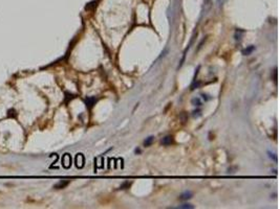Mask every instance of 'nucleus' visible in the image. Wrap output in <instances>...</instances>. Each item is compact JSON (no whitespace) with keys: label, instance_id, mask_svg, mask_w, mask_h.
<instances>
[{"label":"nucleus","instance_id":"f257e3e1","mask_svg":"<svg viewBox=\"0 0 280 209\" xmlns=\"http://www.w3.org/2000/svg\"><path fill=\"white\" fill-rule=\"evenodd\" d=\"M62 165L64 168H69L71 165V156L69 154H64L62 157Z\"/></svg>","mask_w":280,"mask_h":209},{"label":"nucleus","instance_id":"f03ea898","mask_svg":"<svg viewBox=\"0 0 280 209\" xmlns=\"http://www.w3.org/2000/svg\"><path fill=\"white\" fill-rule=\"evenodd\" d=\"M85 160H84V156L83 154H78L76 156V166L78 168H82L84 166Z\"/></svg>","mask_w":280,"mask_h":209},{"label":"nucleus","instance_id":"7ed1b4c3","mask_svg":"<svg viewBox=\"0 0 280 209\" xmlns=\"http://www.w3.org/2000/svg\"><path fill=\"white\" fill-rule=\"evenodd\" d=\"M68 184H69V181H67V180H61V181L58 182L54 187L56 188V189H62V188L66 187Z\"/></svg>","mask_w":280,"mask_h":209},{"label":"nucleus","instance_id":"20e7f679","mask_svg":"<svg viewBox=\"0 0 280 209\" xmlns=\"http://www.w3.org/2000/svg\"><path fill=\"white\" fill-rule=\"evenodd\" d=\"M95 103H96V98H95V97H93V96H91V97H87V98L85 99V104H86V106H87L88 108L93 107V106L95 105Z\"/></svg>","mask_w":280,"mask_h":209},{"label":"nucleus","instance_id":"39448f33","mask_svg":"<svg viewBox=\"0 0 280 209\" xmlns=\"http://www.w3.org/2000/svg\"><path fill=\"white\" fill-rule=\"evenodd\" d=\"M172 142H173V137L170 136V135H168V136H166V137H164V138L162 139V144L165 145V146L170 145Z\"/></svg>","mask_w":280,"mask_h":209},{"label":"nucleus","instance_id":"423d86ee","mask_svg":"<svg viewBox=\"0 0 280 209\" xmlns=\"http://www.w3.org/2000/svg\"><path fill=\"white\" fill-rule=\"evenodd\" d=\"M254 50H255V46H254V45H251V46L247 47V48L245 49V50L242 51V54H245V55H249V54L252 53Z\"/></svg>","mask_w":280,"mask_h":209},{"label":"nucleus","instance_id":"0eeeda50","mask_svg":"<svg viewBox=\"0 0 280 209\" xmlns=\"http://www.w3.org/2000/svg\"><path fill=\"white\" fill-rule=\"evenodd\" d=\"M191 198H192V192L191 191H186L182 194H180V197H179L180 200H189V199H191Z\"/></svg>","mask_w":280,"mask_h":209},{"label":"nucleus","instance_id":"6e6552de","mask_svg":"<svg viewBox=\"0 0 280 209\" xmlns=\"http://www.w3.org/2000/svg\"><path fill=\"white\" fill-rule=\"evenodd\" d=\"M191 103H192V105L193 106H196V107H200L201 105H202V103H201V101H200V98H198V97H194L191 101Z\"/></svg>","mask_w":280,"mask_h":209},{"label":"nucleus","instance_id":"1a4fd4ad","mask_svg":"<svg viewBox=\"0 0 280 209\" xmlns=\"http://www.w3.org/2000/svg\"><path fill=\"white\" fill-rule=\"evenodd\" d=\"M153 141H154V137H153V136H150V137L146 138V140L144 141V145H145V146H150V145L152 144Z\"/></svg>","mask_w":280,"mask_h":209},{"label":"nucleus","instance_id":"9d476101","mask_svg":"<svg viewBox=\"0 0 280 209\" xmlns=\"http://www.w3.org/2000/svg\"><path fill=\"white\" fill-rule=\"evenodd\" d=\"M17 116V112L15 109H9V110L7 111V117L8 118H15Z\"/></svg>","mask_w":280,"mask_h":209},{"label":"nucleus","instance_id":"9b49d317","mask_svg":"<svg viewBox=\"0 0 280 209\" xmlns=\"http://www.w3.org/2000/svg\"><path fill=\"white\" fill-rule=\"evenodd\" d=\"M130 184H131V182H129V181H126V182H124L121 186H120V189H126V188H129V186H130Z\"/></svg>","mask_w":280,"mask_h":209},{"label":"nucleus","instance_id":"f8f14e48","mask_svg":"<svg viewBox=\"0 0 280 209\" xmlns=\"http://www.w3.org/2000/svg\"><path fill=\"white\" fill-rule=\"evenodd\" d=\"M177 208H180V209H192L193 206L191 204H182V205H179Z\"/></svg>","mask_w":280,"mask_h":209},{"label":"nucleus","instance_id":"ddd939ff","mask_svg":"<svg viewBox=\"0 0 280 209\" xmlns=\"http://www.w3.org/2000/svg\"><path fill=\"white\" fill-rule=\"evenodd\" d=\"M200 86V83L199 82H197V83H195V82H193V85L191 86V89L193 90V89H195V88H198Z\"/></svg>","mask_w":280,"mask_h":209},{"label":"nucleus","instance_id":"4468645a","mask_svg":"<svg viewBox=\"0 0 280 209\" xmlns=\"http://www.w3.org/2000/svg\"><path fill=\"white\" fill-rule=\"evenodd\" d=\"M201 97H202V99H204L205 102H207V101H209V99H211V97H208V95H207V94H205V93H202V94H201Z\"/></svg>","mask_w":280,"mask_h":209},{"label":"nucleus","instance_id":"2eb2a0df","mask_svg":"<svg viewBox=\"0 0 280 209\" xmlns=\"http://www.w3.org/2000/svg\"><path fill=\"white\" fill-rule=\"evenodd\" d=\"M269 156H270V158H273L275 161L277 160V157L275 156V154H272V153H270V152H269Z\"/></svg>","mask_w":280,"mask_h":209},{"label":"nucleus","instance_id":"dca6fc26","mask_svg":"<svg viewBox=\"0 0 280 209\" xmlns=\"http://www.w3.org/2000/svg\"><path fill=\"white\" fill-rule=\"evenodd\" d=\"M206 1H209V0H206Z\"/></svg>","mask_w":280,"mask_h":209}]
</instances>
